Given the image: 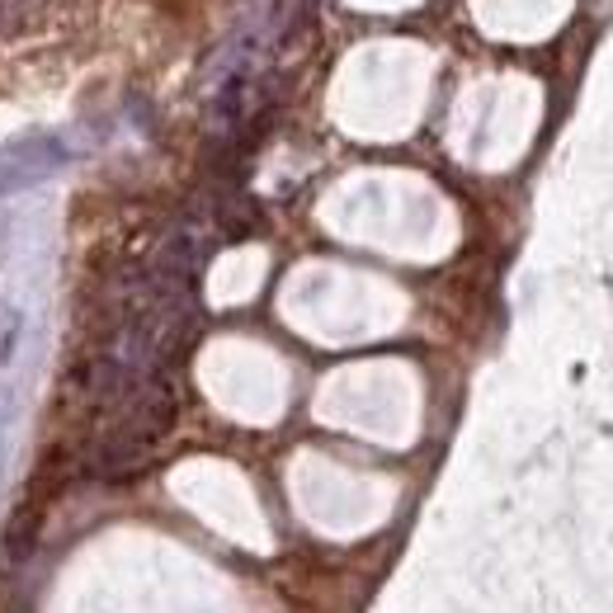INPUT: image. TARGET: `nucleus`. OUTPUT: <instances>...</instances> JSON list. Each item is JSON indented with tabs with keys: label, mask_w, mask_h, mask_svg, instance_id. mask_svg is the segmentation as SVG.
Returning a JSON list of instances; mask_svg holds the SVG:
<instances>
[{
	"label": "nucleus",
	"mask_w": 613,
	"mask_h": 613,
	"mask_svg": "<svg viewBox=\"0 0 613 613\" xmlns=\"http://www.w3.org/2000/svg\"><path fill=\"white\" fill-rule=\"evenodd\" d=\"M151 458H156V444L147 434L128 430V424H114V430H104L100 439H94V449L86 453V472L100 477V481H128Z\"/></svg>",
	"instance_id": "f257e3e1"
}]
</instances>
